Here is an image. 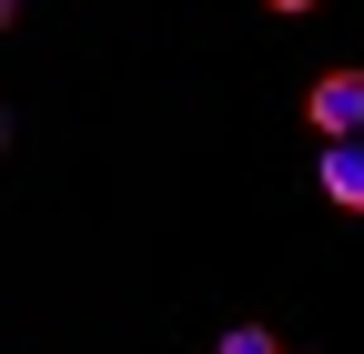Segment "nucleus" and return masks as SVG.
<instances>
[{"label":"nucleus","mask_w":364,"mask_h":354,"mask_svg":"<svg viewBox=\"0 0 364 354\" xmlns=\"http://www.w3.org/2000/svg\"><path fill=\"white\" fill-rule=\"evenodd\" d=\"M314 183H324V203H344V213H364V152H354V142H334V152H324V172H314Z\"/></svg>","instance_id":"2"},{"label":"nucleus","mask_w":364,"mask_h":354,"mask_svg":"<svg viewBox=\"0 0 364 354\" xmlns=\"http://www.w3.org/2000/svg\"><path fill=\"white\" fill-rule=\"evenodd\" d=\"M263 11H284V21H304V11H314V0H263Z\"/></svg>","instance_id":"4"},{"label":"nucleus","mask_w":364,"mask_h":354,"mask_svg":"<svg viewBox=\"0 0 364 354\" xmlns=\"http://www.w3.org/2000/svg\"><path fill=\"white\" fill-rule=\"evenodd\" d=\"M213 354H284V344H273L263 324H233V334H223V344H213Z\"/></svg>","instance_id":"3"},{"label":"nucleus","mask_w":364,"mask_h":354,"mask_svg":"<svg viewBox=\"0 0 364 354\" xmlns=\"http://www.w3.org/2000/svg\"><path fill=\"white\" fill-rule=\"evenodd\" d=\"M304 112H314L324 142H354V132H364V71H324V81L304 92Z\"/></svg>","instance_id":"1"}]
</instances>
